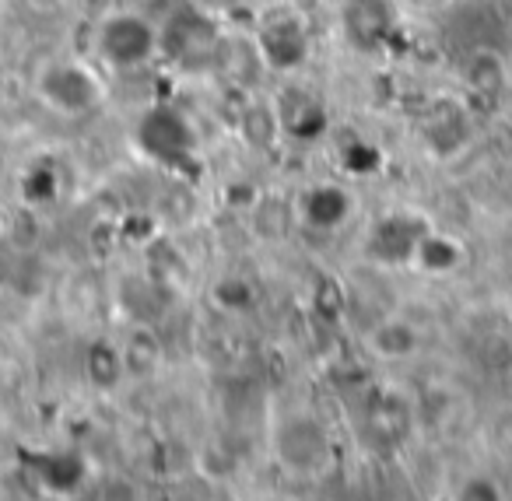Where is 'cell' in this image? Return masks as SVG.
Returning a JSON list of instances; mask_svg holds the SVG:
<instances>
[{
  "label": "cell",
  "instance_id": "obj_1",
  "mask_svg": "<svg viewBox=\"0 0 512 501\" xmlns=\"http://www.w3.org/2000/svg\"><path fill=\"white\" fill-rule=\"evenodd\" d=\"M36 95L57 116H88L102 106L106 85L81 60H53L36 74Z\"/></svg>",
  "mask_w": 512,
  "mask_h": 501
},
{
  "label": "cell",
  "instance_id": "obj_2",
  "mask_svg": "<svg viewBox=\"0 0 512 501\" xmlns=\"http://www.w3.org/2000/svg\"><path fill=\"white\" fill-rule=\"evenodd\" d=\"M95 50L99 60L113 71H134L144 67L158 50H162V32L155 22L137 11H116V15L102 18L99 32H95Z\"/></svg>",
  "mask_w": 512,
  "mask_h": 501
},
{
  "label": "cell",
  "instance_id": "obj_3",
  "mask_svg": "<svg viewBox=\"0 0 512 501\" xmlns=\"http://www.w3.org/2000/svg\"><path fill=\"white\" fill-rule=\"evenodd\" d=\"M137 148L162 165H183L197 155V130L179 109L155 106L137 123Z\"/></svg>",
  "mask_w": 512,
  "mask_h": 501
},
{
  "label": "cell",
  "instance_id": "obj_4",
  "mask_svg": "<svg viewBox=\"0 0 512 501\" xmlns=\"http://www.w3.org/2000/svg\"><path fill=\"white\" fill-rule=\"evenodd\" d=\"M351 211H355V200L337 183H316L295 200V214L313 232H337L351 218Z\"/></svg>",
  "mask_w": 512,
  "mask_h": 501
},
{
  "label": "cell",
  "instance_id": "obj_5",
  "mask_svg": "<svg viewBox=\"0 0 512 501\" xmlns=\"http://www.w3.org/2000/svg\"><path fill=\"white\" fill-rule=\"evenodd\" d=\"M341 25L351 46L376 50V46H383L393 36L397 18H393L390 0H348L341 11Z\"/></svg>",
  "mask_w": 512,
  "mask_h": 501
},
{
  "label": "cell",
  "instance_id": "obj_6",
  "mask_svg": "<svg viewBox=\"0 0 512 501\" xmlns=\"http://www.w3.org/2000/svg\"><path fill=\"white\" fill-rule=\"evenodd\" d=\"M278 452L285 466L299 473H313L327 463L330 442L316 421H288L278 435Z\"/></svg>",
  "mask_w": 512,
  "mask_h": 501
},
{
  "label": "cell",
  "instance_id": "obj_7",
  "mask_svg": "<svg viewBox=\"0 0 512 501\" xmlns=\"http://www.w3.org/2000/svg\"><path fill=\"white\" fill-rule=\"evenodd\" d=\"M256 50L274 71H295L309 60V36L295 18H278L260 32Z\"/></svg>",
  "mask_w": 512,
  "mask_h": 501
},
{
  "label": "cell",
  "instance_id": "obj_8",
  "mask_svg": "<svg viewBox=\"0 0 512 501\" xmlns=\"http://www.w3.org/2000/svg\"><path fill=\"white\" fill-rule=\"evenodd\" d=\"M365 347H369L372 358L379 361H407L421 351V330L411 319H379L369 333H365Z\"/></svg>",
  "mask_w": 512,
  "mask_h": 501
},
{
  "label": "cell",
  "instance_id": "obj_9",
  "mask_svg": "<svg viewBox=\"0 0 512 501\" xmlns=\"http://www.w3.org/2000/svg\"><path fill=\"white\" fill-rule=\"evenodd\" d=\"M214 46V29L204 22V18H176L169 32H162V50L169 57H176L179 64H193L200 60V53Z\"/></svg>",
  "mask_w": 512,
  "mask_h": 501
},
{
  "label": "cell",
  "instance_id": "obj_10",
  "mask_svg": "<svg viewBox=\"0 0 512 501\" xmlns=\"http://www.w3.org/2000/svg\"><path fill=\"white\" fill-rule=\"evenodd\" d=\"M81 365H85V379L102 393L116 389L127 379V358H123V347L113 344V340H92Z\"/></svg>",
  "mask_w": 512,
  "mask_h": 501
},
{
  "label": "cell",
  "instance_id": "obj_11",
  "mask_svg": "<svg viewBox=\"0 0 512 501\" xmlns=\"http://www.w3.org/2000/svg\"><path fill=\"white\" fill-rule=\"evenodd\" d=\"M460 260H463V249L453 239H446V235L421 232L411 249V263L425 270V274H449V270L460 267Z\"/></svg>",
  "mask_w": 512,
  "mask_h": 501
},
{
  "label": "cell",
  "instance_id": "obj_12",
  "mask_svg": "<svg viewBox=\"0 0 512 501\" xmlns=\"http://www.w3.org/2000/svg\"><path fill=\"white\" fill-rule=\"evenodd\" d=\"M123 358H127V375H151L162 361V344L148 326H137L127 340H123Z\"/></svg>",
  "mask_w": 512,
  "mask_h": 501
},
{
  "label": "cell",
  "instance_id": "obj_13",
  "mask_svg": "<svg viewBox=\"0 0 512 501\" xmlns=\"http://www.w3.org/2000/svg\"><path fill=\"white\" fill-rule=\"evenodd\" d=\"M463 74H467V85L474 88V92H481V95H495L498 88L505 85V64H502V57H498V53H491V50L470 53Z\"/></svg>",
  "mask_w": 512,
  "mask_h": 501
},
{
  "label": "cell",
  "instance_id": "obj_14",
  "mask_svg": "<svg viewBox=\"0 0 512 501\" xmlns=\"http://www.w3.org/2000/svg\"><path fill=\"white\" fill-rule=\"evenodd\" d=\"M211 298L221 312H249L256 305V288L246 277H221L211 288Z\"/></svg>",
  "mask_w": 512,
  "mask_h": 501
},
{
  "label": "cell",
  "instance_id": "obj_15",
  "mask_svg": "<svg viewBox=\"0 0 512 501\" xmlns=\"http://www.w3.org/2000/svg\"><path fill=\"white\" fill-rule=\"evenodd\" d=\"M456 498H484V501H495V498H502V491L495 487V480H488V477H470V480H463V484H460Z\"/></svg>",
  "mask_w": 512,
  "mask_h": 501
}]
</instances>
